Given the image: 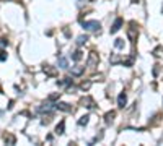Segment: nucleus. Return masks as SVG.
Masks as SVG:
<instances>
[{"mask_svg": "<svg viewBox=\"0 0 163 146\" xmlns=\"http://www.w3.org/2000/svg\"><path fill=\"white\" fill-rule=\"evenodd\" d=\"M82 26H83L87 31H100V23H98V21H95V20L83 21V23H82Z\"/></svg>", "mask_w": 163, "mask_h": 146, "instance_id": "f257e3e1", "label": "nucleus"}, {"mask_svg": "<svg viewBox=\"0 0 163 146\" xmlns=\"http://www.w3.org/2000/svg\"><path fill=\"white\" fill-rule=\"evenodd\" d=\"M98 62H100V57H98L96 52H90V57H88V62H87V67L90 68H95L98 65Z\"/></svg>", "mask_w": 163, "mask_h": 146, "instance_id": "f03ea898", "label": "nucleus"}, {"mask_svg": "<svg viewBox=\"0 0 163 146\" xmlns=\"http://www.w3.org/2000/svg\"><path fill=\"white\" fill-rule=\"evenodd\" d=\"M122 23H124V21H122V18H117L116 21H114V25L111 26V34H114V33H117V31L121 29V26H122Z\"/></svg>", "mask_w": 163, "mask_h": 146, "instance_id": "7ed1b4c3", "label": "nucleus"}, {"mask_svg": "<svg viewBox=\"0 0 163 146\" xmlns=\"http://www.w3.org/2000/svg\"><path fill=\"white\" fill-rule=\"evenodd\" d=\"M139 34V31H137V28H135V23H131V29H129V39L132 41H135V36Z\"/></svg>", "mask_w": 163, "mask_h": 146, "instance_id": "20e7f679", "label": "nucleus"}, {"mask_svg": "<svg viewBox=\"0 0 163 146\" xmlns=\"http://www.w3.org/2000/svg\"><path fill=\"white\" fill-rule=\"evenodd\" d=\"M56 109H59V111H64V112H70L72 107L67 104V102H57L56 104Z\"/></svg>", "mask_w": 163, "mask_h": 146, "instance_id": "39448f33", "label": "nucleus"}, {"mask_svg": "<svg viewBox=\"0 0 163 146\" xmlns=\"http://www.w3.org/2000/svg\"><path fill=\"white\" fill-rule=\"evenodd\" d=\"M82 104L87 107V109H93V107H95V102H93L92 97H85V99H82Z\"/></svg>", "mask_w": 163, "mask_h": 146, "instance_id": "423d86ee", "label": "nucleus"}, {"mask_svg": "<svg viewBox=\"0 0 163 146\" xmlns=\"http://www.w3.org/2000/svg\"><path fill=\"white\" fill-rule=\"evenodd\" d=\"M3 141H5L7 145H15V143H16V138L13 135H10V133H7V135L3 136Z\"/></svg>", "mask_w": 163, "mask_h": 146, "instance_id": "0eeeda50", "label": "nucleus"}, {"mask_svg": "<svg viewBox=\"0 0 163 146\" xmlns=\"http://www.w3.org/2000/svg\"><path fill=\"white\" fill-rule=\"evenodd\" d=\"M126 102H127V97H126V94H124V93H121V94H119V97H117V104H119V107H124L126 106Z\"/></svg>", "mask_w": 163, "mask_h": 146, "instance_id": "6e6552de", "label": "nucleus"}, {"mask_svg": "<svg viewBox=\"0 0 163 146\" xmlns=\"http://www.w3.org/2000/svg\"><path fill=\"white\" fill-rule=\"evenodd\" d=\"M57 67H59V68H69V62H67V59L59 57V60H57Z\"/></svg>", "mask_w": 163, "mask_h": 146, "instance_id": "1a4fd4ad", "label": "nucleus"}, {"mask_svg": "<svg viewBox=\"0 0 163 146\" xmlns=\"http://www.w3.org/2000/svg\"><path fill=\"white\" fill-rule=\"evenodd\" d=\"M114 117H116V112H114V111H111V112H108L106 115H104V122H106L108 125H109V123H111V122L114 120Z\"/></svg>", "mask_w": 163, "mask_h": 146, "instance_id": "9d476101", "label": "nucleus"}, {"mask_svg": "<svg viewBox=\"0 0 163 146\" xmlns=\"http://www.w3.org/2000/svg\"><path fill=\"white\" fill-rule=\"evenodd\" d=\"M42 71H44L46 75H49V76H56V75H57V71L54 70L52 67H49V65H46V67H44V68H42Z\"/></svg>", "mask_w": 163, "mask_h": 146, "instance_id": "9b49d317", "label": "nucleus"}, {"mask_svg": "<svg viewBox=\"0 0 163 146\" xmlns=\"http://www.w3.org/2000/svg\"><path fill=\"white\" fill-rule=\"evenodd\" d=\"M83 70H85V68H83V67H73V68H72V75L73 76H80L82 73H83Z\"/></svg>", "mask_w": 163, "mask_h": 146, "instance_id": "f8f14e48", "label": "nucleus"}, {"mask_svg": "<svg viewBox=\"0 0 163 146\" xmlns=\"http://www.w3.org/2000/svg\"><path fill=\"white\" fill-rule=\"evenodd\" d=\"M38 111H39V112H47V114H49V112L52 111V106L49 104V102H47V104H42V106H41Z\"/></svg>", "mask_w": 163, "mask_h": 146, "instance_id": "ddd939ff", "label": "nucleus"}, {"mask_svg": "<svg viewBox=\"0 0 163 146\" xmlns=\"http://www.w3.org/2000/svg\"><path fill=\"white\" fill-rule=\"evenodd\" d=\"M64 128H65V122L62 120L61 123L56 127V133H57V135H62V133H64Z\"/></svg>", "mask_w": 163, "mask_h": 146, "instance_id": "4468645a", "label": "nucleus"}, {"mask_svg": "<svg viewBox=\"0 0 163 146\" xmlns=\"http://www.w3.org/2000/svg\"><path fill=\"white\" fill-rule=\"evenodd\" d=\"M70 83H72V80H70V78H62V80H59V81H57V85H59V86H69Z\"/></svg>", "mask_w": 163, "mask_h": 146, "instance_id": "2eb2a0df", "label": "nucleus"}, {"mask_svg": "<svg viewBox=\"0 0 163 146\" xmlns=\"http://www.w3.org/2000/svg\"><path fill=\"white\" fill-rule=\"evenodd\" d=\"M82 57H83V54H82V51H75L73 54H72V59L75 62H78V60H82Z\"/></svg>", "mask_w": 163, "mask_h": 146, "instance_id": "dca6fc26", "label": "nucleus"}, {"mask_svg": "<svg viewBox=\"0 0 163 146\" xmlns=\"http://www.w3.org/2000/svg\"><path fill=\"white\" fill-rule=\"evenodd\" d=\"M87 41H88V36H78L77 44H78V45H83V44H87Z\"/></svg>", "mask_w": 163, "mask_h": 146, "instance_id": "f3484780", "label": "nucleus"}, {"mask_svg": "<svg viewBox=\"0 0 163 146\" xmlns=\"http://www.w3.org/2000/svg\"><path fill=\"white\" fill-rule=\"evenodd\" d=\"M59 97H61V93H54V94H51L49 97H47V101H49V102H51V101H57Z\"/></svg>", "mask_w": 163, "mask_h": 146, "instance_id": "a211bd4d", "label": "nucleus"}, {"mask_svg": "<svg viewBox=\"0 0 163 146\" xmlns=\"http://www.w3.org/2000/svg\"><path fill=\"white\" fill-rule=\"evenodd\" d=\"M88 119H90L88 115H83L80 120H78V125H87V123H88Z\"/></svg>", "mask_w": 163, "mask_h": 146, "instance_id": "6ab92c4d", "label": "nucleus"}, {"mask_svg": "<svg viewBox=\"0 0 163 146\" xmlns=\"http://www.w3.org/2000/svg\"><path fill=\"white\" fill-rule=\"evenodd\" d=\"M153 55H155V57H162L163 55V49H162V47H157V49L153 51Z\"/></svg>", "mask_w": 163, "mask_h": 146, "instance_id": "aec40b11", "label": "nucleus"}, {"mask_svg": "<svg viewBox=\"0 0 163 146\" xmlns=\"http://www.w3.org/2000/svg\"><path fill=\"white\" fill-rule=\"evenodd\" d=\"M114 45H116L117 49H122V47H124V39H116Z\"/></svg>", "mask_w": 163, "mask_h": 146, "instance_id": "412c9836", "label": "nucleus"}, {"mask_svg": "<svg viewBox=\"0 0 163 146\" xmlns=\"http://www.w3.org/2000/svg\"><path fill=\"white\" fill-rule=\"evenodd\" d=\"M5 60H7V54L2 51V52H0V62H5Z\"/></svg>", "mask_w": 163, "mask_h": 146, "instance_id": "4be33fe9", "label": "nucleus"}, {"mask_svg": "<svg viewBox=\"0 0 163 146\" xmlns=\"http://www.w3.org/2000/svg\"><path fill=\"white\" fill-rule=\"evenodd\" d=\"M8 45V41L7 39H0V47H7Z\"/></svg>", "mask_w": 163, "mask_h": 146, "instance_id": "5701e85b", "label": "nucleus"}, {"mask_svg": "<svg viewBox=\"0 0 163 146\" xmlns=\"http://www.w3.org/2000/svg\"><path fill=\"white\" fill-rule=\"evenodd\" d=\"M90 86H92V83H90V81H87V83H83V85H82V89H88Z\"/></svg>", "mask_w": 163, "mask_h": 146, "instance_id": "b1692460", "label": "nucleus"}, {"mask_svg": "<svg viewBox=\"0 0 163 146\" xmlns=\"http://www.w3.org/2000/svg\"><path fill=\"white\" fill-rule=\"evenodd\" d=\"M132 2H134V3H137V2H139V0H132Z\"/></svg>", "mask_w": 163, "mask_h": 146, "instance_id": "393cba45", "label": "nucleus"}, {"mask_svg": "<svg viewBox=\"0 0 163 146\" xmlns=\"http://www.w3.org/2000/svg\"><path fill=\"white\" fill-rule=\"evenodd\" d=\"M162 11H163V7H162Z\"/></svg>", "mask_w": 163, "mask_h": 146, "instance_id": "a878e982", "label": "nucleus"}]
</instances>
